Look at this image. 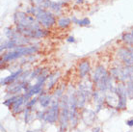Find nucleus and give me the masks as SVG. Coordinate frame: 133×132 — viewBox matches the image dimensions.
Listing matches in <instances>:
<instances>
[{"mask_svg":"<svg viewBox=\"0 0 133 132\" xmlns=\"http://www.w3.org/2000/svg\"><path fill=\"white\" fill-rule=\"evenodd\" d=\"M15 22L17 24V26L19 27L29 28L33 30L41 29L39 23L37 22L36 19L32 16H29L22 12H18L15 15Z\"/></svg>","mask_w":133,"mask_h":132,"instance_id":"1","label":"nucleus"},{"mask_svg":"<svg viewBox=\"0 0 133 132\" xmlns=\"http://www.w3.org/2000/svg\"><path fill=\"white\" fill-rule=\"evenodd\" d=\"M59 77H60V72H59V71L48 76V80H47V84H46L47 89H51V88L55 85V83L57 82V80L59 79Z\"/></svg>","mask_w":133,"mask_h":132,"instance_id":"14","label":"nucleus"},{"mask_svg":"<svg viewBox=\"0 0 133 132\" xmlns=\"http://www.w3.org/2000/svg\"><path fill=\"white\" fill-rule=\"evenodd\" d=\"M70 22H71V20L70 18H68V17H62V18H60V19L58 20V25L60 27H62V28H66V27H68L70 25Z\"/></svg>","mask_w":133,"mask_h":132,"instance_id":"17","label":"nucleus"},{"mask_svg":"<svg viewBox=\"0 0 133 132\" xmlns=\"http://www.w3.org/2000/svg\"><path fill=\"white\" fill-rule=\"evenodd\" d=\"M49 8L51 10L55 11V12H59L60 11V3H57V2H50V6Z\"/></svg>","mask_w":133,"mask_h":132,"instance_id":"21","label":"nucleus"},{"mask_svg":"<svg viewBox=\"0 0 133 132\" xmlns=\"http://www.w3.org/2000/svg\"><path fill=\"white\" fill-rule=\"evenodd\" d=\"M22 72V70L19 69L18 71L17 72L13 73V74H11L10 76H8V77H5L4 79L1 80V85H8V84H10V83H13L15 80L17 79V77L20 75V73Z\"/></svg>","mask_w":133,"mask_h":132,"instance_id":"12","label":"nucleus"},{"mask_svg":"<svg viewBox=\"0 0 133 132\" xmlns=\"http://www.w3.org/2000/svg\"><path fill=\"white\" fill-rule=\"evenodd\" d=\"M73 20L78 24V25H81V26H84V25H89L90 24V20L88 18H84L82 20H76L75 18H73Z\"/></svg>","mask_w":133,"mask_h":132,"instance_id":"22","label":"nucleus"},{"mask_svg":"<svg viewBox=\"0 0 133 132\" xmlns=\"http://www.w3.org/2000/svg\"><path fill=\"white\" fill-rule=\"evenodd\" d=\"M70 122V111L69 107L62 108L60 114V130L61 132H64L66 129V126Z\"/></svg>","mask_w":133,"mask_h":132,"instance_id":"6","label":"nucleus"},{"mask_svg":"<svg viewBox=\"0 0 133 132\" xmlns=\"http://www.w3.org/2000/svg\"><path fill=\"white\" fill-rule=\"evenodd\" d=\"M15 50L19 52L21 56H24V55H31V54L36 53L38 51V48L36 46H19V47H17Z\"/></svg>","mask_w":133,"mask_h":132,"instance_id":"8","label":"nucleus"},{"mask_svg":"<svg viewBox=\"0 0 133 132\" xmlns=\"http://www.w3.org/2000/svg\"><path fill=\"white\" fill-rule=\"evenodd\" d=\"M68 42H74V38H73V37H70V38H69V39H68Z\"/></svg>","mask_w":133,"mask_h":132,"instance_id":"27","label":"nucleus"},{"mask_svg":"<svg viewBox=\"0 0 133 132\" xmlns=\"http://www.w3.org/2000/svg\"><path fill=\"white\" fill-rule=\"evenodd\" d=\"M127 96L130 99L133 98V82L132 81H128L127 85Z\"/></svg>","mask_w":133,"mask_h":132,"instance_id":"19","label":"nucleus"},{"mask_svg":"<svg viewBox=\"0 0 133 132\" xmlns=\"http://www.w3.org/2000/svg\"><path fill=\"white\" fill-rule=\"evenodd\" d=\"M27 132H43L42 129H36V130H28Z\"/></svg>","mask_w":133,"mask_h":132,"instance_id":"26","label":"nucleus"},{"mask_svg":"<svg viewBox=\"0 0 133 132\" xmlns=\"http://www.w3.org/2000/svg\"><path fill=\"white\" fill-rule=\"evenodd\" d=\"M119 57L123 61V63L127 66H132L133 65V49H127V48H121L119 50Z\"/></svg>","mask_w":133,"mask_h":132,"instance_id":"5","label":"nucleus"},{"mask_svg":"<svg viewBox=\"0 0 133 132\" xmlns=\"http://www.w3.org/2000/svg\"><path fill=\"white\" fill-rule=\"evenodd\" d=\"M131 34H132V36H133V29H132V32H131Z\"/></svg>","mask_w":133,"mask_h":132,"instance_id":"29","label":"nucleus"},{"mask_svg":"<svg viewBox=\"0 0 133 132\" xmlns=\"http://www.w3.org/2000/svg\"><path fill=\"white\" fill-rule=\"evenodd\" d=\"M117 95L119 97V101H118V108L120 109H124L127 107V87L123 84H119L117 87Z\"/></svg>","mask_w":133,"mask_h":132,"instance_id":"4","label":"nucleus"},{"mask_svg":"<svg viewBox=\"0 0 133 132\" xmlns=\"http://www.w3.org/2000/svg\"><path fill=\"white\" fill-rule=\"evenodd\" d=\"M30 11L32 12V14H33L34 16L36 17L38 21L44 27H50L55 23V18H54L53 16L50 13H48V12L44 11L43 9H42V8L36 7V8L31 9Z\"/></svg>","mask_w":133,"mask_h":132,"instance_id":"2","label":"nucleus"},{"mask_svg":"<svg viewBox=\"0 0 133 132\" xmlns=\"http://www.w3.org/2000/svg\"><path fill=\"white\" fill-rule=\"evenodd\" d=\"M108 73H107L106 69H104L103 66H98L96 69V72H95V75H94V80L95 82L97 83L99 80H101L103 77H105Z\"/></svg>","mask_w":133,"mask_h":132,"instance_id":"9","label":"nucleus"},{"mask_svg":"<svg viewBox=\"0 0 133 132\" xmlns=\"http://www.w3.org/2000/svg\"><path fill=\"white\" fill-rule=\"evenodd\" d=\"M76 96V102H77V107H83L85 102H86V93L79 90L78 92L75 94Z\"/></svg>","mask_w":133,"mask_h":132,"instance_id":"11","label":"nucleus"},{"mask_svg":"<svg viewBox=\"0 0 133 132\" xmlns=\"http://www.w3.org/2000/svg\"><path fill=\"white\" fill-rule=\"evenodd\" d=\"M81 116H82V120L86 126H92L96 121V113L92 110L84 109Z\"/></svg>","mask_w":133,"mask_h":132,"instance_id":"7","label":"nucleus"},{"mask_svg":"<svg viewBox=\"0 0 133 132\" xmlns=\"http://www.w3.org/2000/svg\"><path fill=\"white\" fill-rule=\"evenodd\" d=\"M52 106L47 113L44 115V120L49 123H54L56 122L58 117H59V103H58V98H55L51 101Z\"/></svg>","mask_w":133,"mask_h":132,"instance_id":"3","label":"nucleus"},{"mask_svg":"<svg viewBox=\"0 0 133 132\" xmlns=\"http://www.w3.org/2000/svg\"><path fill=\"white\" fill-rule=\"evenodd\" d=\"M44 115L45 114H43V112H39L38 113V118L39 119H44Z\"/></svg>","mask_w":133,"mask_h":132,"instance_id":"24","label":"nucleus"},{"mask_svg":"<svg viewBox=\"0 0 133 132\" xmlns=\"http://www.w3.org/2000/svg\"><path fill=\"white\" fill-rule=\"evenodd\" d=\"M50 102H51V97H50L49 96H47V95H43V96H41L40 103L43 107H47V106L49 105Z\"/></svg>","mask_w":133,"mask_h":132,"instance_id":"15","label":"nucleus"},{"mask_svg":"<svg viewBox=\"0 0 133 132\" xmlns=\"http://www.w3.org/2000/svg\"><path fill=\"white\" fill-rule=\"evenodd\" d=\"M100 131V127H97V128H95L92 132H99Z\"/></svg>","mask_w":133,"mask_h":132,"instance_id":"28","label":"nucleus"},{"mask_svg":"<svg viewBox=\"0 0 133 132\" xmlns=\"http://www.w3.org/2000/svg\"><path fill=\"white\" fill-rule=\"evenodd\" d=\"M123 40L128 44L133 45V36L132 34H124L123 36Z\"/></svg>","mask_w":133,"mask_h":132,"instance_id":"20","label":"nucleus"},{"mask_svg":"<svg viewBox=\"0 0 133 132\" xmlns=\"http://www.w3.org/2000/svg\"><path fill=\"white\" fill-rule=\"evenodd\" d=\"M90 71V64L87 61H84L79 65V74L81 77H85L86 74Z\"/></svg>","mask_w":133,"mask_h":132,"instance_id":"13","label":"nucleus"},{"mask_svg":"<svg viewBox=\"0 0 133 132\" xmlns=\"http://www.w3.org/2000/svg\"><path fill=\"white\" fill-rule=\"evenodd\" d=\"M103 100H104V98H103L102 95L100 94V93H96L95 94V103L97 105V109H99L100 105L103 103Z\"/></svg>","mask_w":133,"mask_h":132,"instance_id":"18","label":"nucleus"},{"mask_svg":"<svg viewBox=\"0 0 133 132\" xmlns=\"http://www.w3.org/2000/svg\"><path fill=\"white\" fill-rule=\"evenodd\" d=\"M127 124L128 126H133V119H131V120H128L127 122Z\"/></svg>","mask_w":133,"mask_h":132,"instance_id":"25","label":"nucleus"},{"mask_svg":"<svg viewBox=\"0 0 133 132\" xmlns=\"http://www.w3.org/2000/svg\"><path fill=\"white\" fill-rule=\"evenodd\" d=\"M25 96H17V98L15 100V102L12 104V109L14 110V112H19L20 111V108H21V106H22V104L24 103V101H25Z\"/></svg>","mask_w":133,"mask_h":132,"instance_id":"10","label":"nucleus"},{"mask_svg":"<svg viewBox=\"0 0 133 132\" xmlns=\"http://www.w3.org/2000/svg\"><path fill=\"white\" fill-rule=\"evenodd\" d=\"M37 101V98H33V99H31V101L30 102H28L27 103V107H31V106L33 105V104H35Z\"/></svg>","mask_w":133,"mask_h":132,"instance_id":"23","label":"nucleus"},{"mask_svg":"<svg viewBox=\"0 0 133 132\" xmlns=\"http://www.w3.org/2000/svg\"><path fill=\"white\" fill-rule=\"evenodd\" d=\"M33 2L36 4L39 8H48L50 6V0H33Z\"/></svg>","mask_w":133,"mask_h":132,"instance_id":"16","label":"nucleus"}]
</instances>
